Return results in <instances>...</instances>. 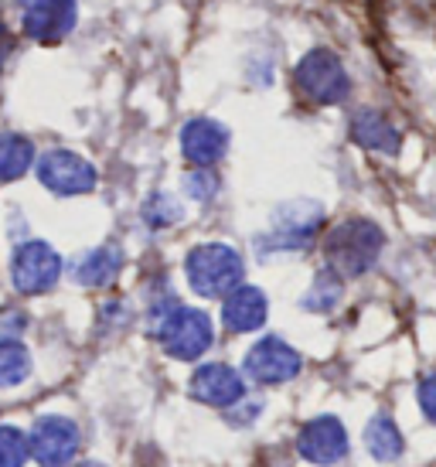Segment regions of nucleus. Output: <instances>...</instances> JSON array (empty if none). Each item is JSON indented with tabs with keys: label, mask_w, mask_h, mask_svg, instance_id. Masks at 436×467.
Instances as JSON below:
<instances>
[{
	"label": "nucleus",
	"mask_w": 436,
	"mask_h": 467,
	"mask_svg": "<svg viewBox=\"0 0 436 467\" xmlns=\"http://www.w3.org/2000/svg\"><path fill=\"white\" fill-rule=\"evenodd\" d=\"M385 235L372 219H345L324 239L327 270L337 276H365L382 256Z\"/></svg>",
	"instance_id": "1"
},
{
	"label": "nucleus",
	"mask_w": 436,
	"mask_h": 467,
	"mask_svg": "<svg viewBox=\"0 0 436 467\" xmlns=\"http://www.w3.org/2000/svg\"><path fill=\"white\" fill-rule=\"evenodd\" d=\"M154 335L161 337V345L171 358L178 362H194L202 358L212 341H215V327L212 317L198 307H181L178 300H171L164 311H154Z\"/></svg>",
	"instance_id": "2"
},
{
	"label": "nucleus",
	"mask_w": 436,
	"mask_h": 467,
	"mask_svg": "<svg viewBox=\"0 0 436 467\" xmlns=\"http://www.w3.org/2000/svg\"><path fill=\"white\" fill-rule=\"evenodd\" d=\"M184 273H188V284H192L194 294L225 297L243 284L245 263L239 256V249H232L229 243H205V246H194L188 253Z\"/></svg>",
	"instance_id": "3"
},
{
	"label": "nucleus",
	"mask_w": 436,
	"mask_h": 467,
	"mask_svg": "<svg viewBox=\"0 0 436 467\" xmlns=\"http://www.w3.org/2000/svg\"><path fill=\"white\" fill-rule=\"evenodd\" d=\"M296 89L317 106H337L348 99L351 92V78H348L345 62L327 48H310L294 68Z\"/></svg>",
	"instance_id": "4"
},
{
	"label": "nucleus",
	"mask_w": 436,
	"mask_h": 467,
	"mask_svg": "<svg viewBox=\"0 0 436 467\" xmlns=\"http://www.w3.org/2000/svg\"><path fill=\"white\" fill-rule=\"evenodd\" d=\"M324 229V212L317 202H290L280 205L270 222V233L259 239L263 253H300L310 249Z\"/></svg>",
	"instance_id": "5"
},
{
	"label": "nucleus",
	"mask_w": 436,
	"mask_h": 467,
	"mask_svg": "<svg viewBox=\"0 0 436 467\" xmlns=\"http://www.w3.org/2000/svg\"><path fill=\"white\" fill-rule=\"evenodd\" d=\"M300 368H304L300 351L290 348V345L276 335L256 341L253 348L245 351V362H243V372L253 379V382H259V386H283V382H290V379L300 376Z\"/></svg>",
	"instance_id": "6"
},
{
	"label": "nucleus",
	"mask_w": 436,
	"mask_h": 467,
	"mask_svg": "<svg viewBox=\"0 0 436 467\" xmlns=\"http://www.w3.org/2000/svg\"><path fill=\"white\" fill-rule=\"evenodd\" d=\"M62 276V256L48 243H25L11 260V280L21 294H48Z\"/></svg>",
	"instance_id": "7"
},
{
	"label": "nucleus",
	"mask_w": 436,
	"mask_h": 467,
	"mask_svg": "<svg viewBox=\"0 0 436 467\" xmlns=\"http://www.w3.org/2000/svg\"><path fill=\"white\" fill-rule=\"evenodd\" d=\"M27 451L41 467H65L78 451V427L68 416H41L27 433Z\"/></svg>",
	"instance_id": "8"
},
{
	"label": "nucleus",
	"mask_w": 436,
	"mask_h": 467,
	"mask_svg": "<svg viewBox=\"0 0 436 467\" xmlns=\"http://www.w3.org/2000/svg\"><path fill=\"white\" fill-rule=\"evenodd\" d=\"M38 182L55 195H86L96 188L99 174L86 157L72 150H48L38 161Z\"/></svg>",
	"instance_id": "9"
},
{
	"label": "nucleus",
	"mask_w": 436,
	"mask_h": 467,
	"mask_svg": "<svg viewBox=\"0 0 436 467\" xmlns=\"http://www.w3.org/2000/svg\"><path fill=\"white\" fill-rule=\"evenodd\" d=\"M296 454L310 464H337L348 454V430L337 416H314L296 433Z\"/></svg>",
	"instance_id": "10"
},
{
	"label": "nucleus",
	"mask_w": 436,
	"mask_h": 467,
	"mask_svg": "<svg viewBox=\"0 0 436 467\" xmlns=\"http://www.w3.org/2000/svg\"><path fill=\"white\" fill-rule=\"evenodd\" d=\"M181 154L188 157L194 168H215L218 161L229 154V127L208 117L188 119L181 130Z\"/></svg>",
	"instance_id": "11"
},
{
	"label": "nucleus",
	"mask_w": 436,
	"mask_h": 467,
	"mask_svg": "<svg viewBox=\"0 0 436 467\" xmlns=\"http://www.w3.org/2000/svg\"><path fill=\"white\" fill-rule=\"evenodd\" d=\"M192 396L198 402H205V406L229 410V406L245 400V382L232 365L212 362V365H202L192 376Z\"/></svg>",
	"instance_id": "12"
},
{
	"label": "nucleus",
	"mask_w": 436,
	"mask_h": 467,
	"mask_svg": "<svg viewBox=\"0 0 436 467\" xmlns=\"http://www.w3.org/2000/svg\"><path fill=\"white\" fill-rule=\"evenodd\" d=\"M266 294L259 286L239 284L232 294H225V304H222V325L235 331V335H249L256 327L266 325Z\"/></svg>",
	"instance_id": "13"
},
{
	"label": "nucleus",
	"mask_w": 436,
	"mask_h": 467,
	"mask_svg": "<svg viewBox=\"0 0 436 467\" xmlns=\"http://www.w3.org/2000/svg\"><path fill=\"white\" fill-rule=\"evenodd\" d=\"M76 0H48V4H38V7H27L25 35L41 41V45H55L76 27Z\"/></svg>",
	"instance_id": "14"
},
{
	"label": "nucleus",
	"mask_w": 436,
	"mask_h": 467,
	"mask_svg": "<svg viewBox=\"0 0 436 467\" xmlns=\"http://www.w3.org/2000/svg\"><path fill=\"white\" fill-rule=\"evenodd\" d=\"M351 140L365 147V150H375V154H399L402 147V133L389 117H382L379 109H358L351 117Z\"/></svg>",
	"instance_id": "15"
},
{
	"label": "nucleus",
	"mask_w": 436,
	"mask_h": 467,
	"mask_svg": "<svg viewBox=\"0 0 436 467\" xmlns=\"http://www.w3.org/2000/svg\"><path fill=\"white\" fill-rule=\"evenodd\" d=\"M119 270H123V253L116 246H99L78 260L76 280L82 286H106L113 284Z\"/></svg>",
	"instance_id": "16"
},
{
	"label": "nucleus",
	"mask_w": 436,
	"mask_h": 467,
	"mask_svg": "<svg viewBox=\"0 0 436 467\" xmlns=\"http://www.w3.org/2000/svg\"><path fill=\"white\" fill-rule=\"evenodd\" d=\"M365 447H369V454L379 461V464H392L402 457V433H399L396 420L392 416L379 413L365 427Z\"/></svg>",
	"instance_id": "17"
},
{
	"label": "nucleus",
	"mask_w": 436,
	"mask_h": 467,
	"mask_svg": "<svg viewBox=\"0 0 436 467\" xmlns=\"http://www.w3.org/2000/svg\"><path fill=\"white\" fill-rule=\"evenodd\" d=\"M35 164V147L21 133H0V182H17Z\"/></svg>",
	"instance_id": "18"
},
{
	"label": "nucleus",
	"mask_w": 436,
	"mask_h": 467,
	"mask_svg": "<svg viewBox=\"0 0 436 467\" xmlns=\"http://www.w3.org/2000/svg\"><path fill=\"white\" fill-rule=\"evenodd\" d=\"M31 376V355L21 341H0V386H21Z\"/></svg>",
	"instance_id": "19"
},
{
	"label": "nucleus",
	"mask_w": 436,
	"mask_h": 467,
	"mask_svg": "<svg viewBox=\"0 0 436 467\" xmlns=\"http://www.w3.org/2000/svg\"><path fill=\"white\" fill-rule=\"evenodd\" d=\"M337 300H341V276L331 270H324V273H317L314 286L307 290L304 307H307V311H331Z\"/></svg>",
	"instance_id": "20"
},
{
	"label": "nucleus",
	"mask_w": 436,
	"mask_h": 467,
	"mask_svg": "<svg viewBox=\"0 0 436 467\" xmlns=\"http://www.w3.org/2000/svg\"><path fill=\"white\" fill-rule=\"evenodd\" d=\"M31 457L27 437L17 427H0V467H25Z\"/></svg>",
	"instance_id": "21"
},
{
	"label": "nucleus",
	"mask_w": 436,
	"mask_h": 467,
	"mask_svg": "<svg viewBox=\"0 0 436 467\" xmlns=\"http://www.w3.org/2000/svg\"><path fill=\"white\" fill-rule=\"evenodd\" d=\"M143 219H147V225H154V229L174 225L181 219V205L171 195H154L143 205Z\"/></svg>",
	"instance_id": "22"
},
{
	"label": "nucleus",
	"mask_w": 436,
	"mask_h": 467,
	"mask_svg": "<svg viewBox=\"0 0 436 467\" xmlns=\"http://www.w3.org/2000/svg\"><path fill=\"white\" fill-rule=\"evenodd\" d=\"M184 192H188L194 202H208V198L218 192V178L212 174V171L198 168V171H192V174L184 178Z\"/></svg>",
	"instance_id": "23"
},
{
	"label": "nucleus",
	"mask_w": 436,
	"mask_h": 467,
	"mask_svg": "<svg viewBox=\"0 0 436 467\" xmlns=\"http://www.w3.org/2000/svg\"><path fill=\"white\" fill-rule=\"evenodd\" d=\"M420 406H423L426 420L436 427V372L433 376H426L423 382H420Z\"/></svg>",
	"instance_id": "24"
},
{
	"label": "nucleus",
	"mask_w": 436,
	"mask_h": 467,
	"mask_svg": "<svg viewBox=\"0 0 436 467\" xmlns=\"http://www.w3.org/2000/svg\"><path fill=\"white\" fill-rule=\"evenodd\" d=\"M25 7H38V4H48V0H21Z\"/></svg>",
	"instance_id": "25"
}]
</instances>
